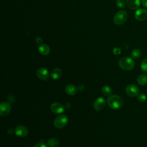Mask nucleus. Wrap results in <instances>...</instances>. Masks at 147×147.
<instances>
[{"label": "nucleus", "instance_id": "nucleus-25", "mask_svg": "<svg viewBox=\"0 0 147 147\" xmlns=\"http://www.w3.org/2000/svg\"><path fill=\"white\" fill-rule=\"evenodd\" d=\"M141 3L145 9H147V0H141Z\"/></svg>", "mask_w": 147, "mask_h": 147}, {"label": "nucleus", "instance_id": "nucleus-2", "mask_svg": "<svg viewBox=\"0 0 147 147\" xmlns=\"http://www.w3.org/2000/svg\"><path fill=\"white\" fill-rule=\"evenodd\" d=\"M107 103L113 109H118L123 105L122 98L117 95H112L107 98Z\"/></svg>", "mask_w": 147, "mask_h": 147}, {"label": "nucleus", "instance_id": "nucleus-14", "mask_svg": "<svg viewBox=\"0 0 147 147\" xmlns=\"http://www.w3.org/2000/svg\"><path fill=\"white\" fill-rule=\"evenodd\" d=\"M38 51L42 55H48L50 53V48L47 44H41L38 47Z\"/></svg>", "mask_w": 147, "mask_h": 147}, {"label": "nucleus", "instance_id": "nucleus-18", "mask_svg": "<svg viewBox=\"0 0 147 147\" xmlns=\"http://www.w3.org/2000/svg\"><path fill=\"white\" fill-rule=\"evenodd\" d=\"M102 92L103 95L106 96H110V95H111V94L112 93V90L109 86H105L102 87Z\"/></svg>", "mask_w": 147, "mask_h": 147}, {"label": "nucleus", "instance_id": "nucleus-6", "mask_svg": "<svg viewBox=\"0 0 147 147\" xmlns=\"http://www.w3.org/2000/svg\"><path fill=\"white\" fill-rule=\"evenodd\" d=\"M134 17L136 20L142 21L147 19V10L144 8H139L134 13Z\"/></svg>", "mask_w": 147, "mask_h": 147}, {"label": "nucleus", "instance_id": "nucleus-5", "mask_svg": "<svg viewBox=\"0 0 147 147\" xmlns=\"http://www.w3.org/2000/svg\"><path fill=\"white\" fill-rule=\"evenodd\" d=\"M125 91L127 95L131 97H134L138 95L139 88L136 85L134 84H130L127 86L125 89Z\"/></svg>", "mask_w": 147, "mask_h": 147}, {"label": "nucleus", "instance_id": "nucleus-20", "mask_svg": "<svg viewBox=\"0 0 147 147\" xmlns=\"http://www.w3.org/2000/svg\"><path fill=\"white\" fill-rule=\"evenodd\" d=\"M140 67L141 71L145 74H147V57L142 60Z\"/></svg>", "mask_w": 147, "mask_h": 147}, {"label": "nucleus", "instance_id": "nucleus-23", "mask_svg": "<svg viewBox=\"0 0 147 147\" xmlns=\"http://www.w3.org/2000/svg\"><path fill=\"white\" fill-rule=\"evenodd\" d=\"M121 52V49L119 48H115L114 49H113V53L114 55H119L120 54Z\"/></svg>", "mask_w": 147, "mask_h": 147}, {"label": "nucleus", "instance_id": "nucleus-12", "mask_svg": "<svg viewBox=\"0 0 147 147\" xmlns=\"http://www.w3.org/2000/svg\"><path fill=\"white\" fill-rule=\"evenodd\" d=\"M126 2L130 9L136 10L139 9L141 1L140 0H126Z\"/></svg>", "mask_w": 147, "mask_h": 147}, {"label": "nucleus", "instance_id": "nucleus-13", "mask_svg": "<svg viewBox=\"0 0 147 147\" xmlns=\"http://www.w3.org/2000/svg\"><path fill=\"white\" fill-rule=\"evenodd\" d=\"M78 88L73 84H68L65 88V92L69 95H74L78 92Z\"/></svg>", "mask_w": 147, "mask_h": 147}, {"label": "nucleus", "instance_id": "nucleus-22", "mask_svg": "<svg viewBox=\"0 0 147 147\" xmlns=\"http://www.w3.org/2000/svg\"><path fill=\"white\" fill-rule=\"evenodd\" d=\"M116 5L117 6L121 9H124L126 6V2L124 0H117L116 1Z\"/></svg>", "mask_w": 147, "mask_h": 147}, {"label": "nucleus", "instance_id": "nucleus-16", "mask_svg": "<svg viewBox=\"0 0 147 147\" xmlns=\"http://www.w3.org/2000/svg\"><path fill=\"white\" fill-rule=\"evenodd\" d=\"M137 82L138 84L140 86H145L147 84V75L146 74L140 75L137 79Z\"/></svg>", "mask_w": 147, "mask_h": 147}, {"label": "nucleus", "instance_id": "nucleus-17", "mask_svg": "<svg viewBox=\"0 0 147 147\" xmlns=\"http://www.w3.org/2000/svg\"><path fill=\"white\" fill-rule=\"evenodd\" d=\"M48 145L50 147H57L59 145V141L56 138H52L48 140Z\"/></svg>", "mask_w": 147, "mask_h": 147}, {"label": "nucleus", "instance_id": "nucleus-28", "mask_svg": "<svg viewBox=\"0 0 147 147\" xmlns=\"http://www.w3.org/2000/svg\"><path fill=\"white\" fill-rule=\"evenodd\" d=\"M65 107H66V108L69 109V108L71 107L70 103H66V105H65Z\"/></svg>", "mask_w": 147, "mask_h": 147}, {"label": "nucleus", "instance_id": "nucleus-26", "mask_svg": "<svg viewBox=\"0 0 147 147\" xmlns=\"http://www.w3.org/2000/svg\"><path fill=\"white\" fill-rule=\"evenodd\" d=\"M36 43H37V44H41V42H42V38H41V37H37V38H36Z\"/></svg>", "mask_w": 147, "mask_h": 147}, {"label": "nucleus", "instance_id": "nucleus-11", "mask_svg": "<svg viewBox=\"0 0 147 147\" xmlns=\"http://www.w3.org/2000/svg\"><path fill=\"white\" fill-rule=\"evenodd\" d=\"M51 109L54 113L61 114L65 110V107L60 103L55 102L51 105Z\"/></svg>", "mask_w": 147, "mask_h": 147}, {"label": "nucleus", "instance_id": "nucleus-3", "mask_svg": "<svg viewBox=\"0 0 147 147\" xmlns=\"http://www.w3.org/2000/svg\"><path fill=\"white\" fill-rule=\"evenodd\" d=\"M128 18L127 13L123 10L118 11L114 16L113 22L115 24L119 25L124 24Z\"/></svg>", "mask_w": 147, "mask_h": 147}, {"label": "nucleus", "instance_id": "nucleus-15", "mask_svg": "<svg viewBox=\"0 0 147 147\" xmlns=\"http://www.w3.org/2000/svg\"><path fill=\"white\" fill-rule=\"evenodd\" d=\"M62 74H63V72L60 68H56L51 71V76L53 79H57L61 76Z\"/></svg>", "mask_w": 147, "mask_h": 147}, {"label": "nucleus", "instance_id": "nucleus-7", "mask_svg": "<svg viewBox=\"0 0 147 147\" xmlns=\"http://www.w3.org/2000/svg\"><path fill=\"white\" fill-rule=\"evenodd\" d=\"M106 100L103 98L99 97L97 98L93 103V107L95 110L100 111L103 110L106 106Z\"/></svg>", "mask_w": 147, "mask_h": 147}, {"label": "nucleus", "instance_id": "nucleus-4", "mask_svg": "<svg viewBox=\"0 0 147 147\" xmlns=\"http://www.w3.org/2000/svg\"><path fill=\"white\" fill-rule=\"evenodd\" d=\"M68 122V118L65 115H60L54 120V126L58 129H61L65 126Z\"/></svg>", "mask_w": 147, "mask_h": 147}, {"label": "nucleus", "instance_id": "nucleus-21", "mask_svg": "<svg viewBox=\"0 0 147 147\" xmlns=\"http://www.w3.org/2000/svg\"><path fill=\"white\" fill-rule=\"evenodd\" d=\"M137 99L140 102L143 103L146 100L147 96L144 93H140V94H138V95H137Z\"/></svg>", "mask_w": 147, "mask_h": 147}, {"label": "nucleus", "instance_id": "nucleus-19", "mask_svg": "<svg viewBox=\"0 0 147 147\" xmlns=\"http://www.w3.org/2000/svg\"><path fill=\"white\" fill-rule=\"evenodd\" d=\"M131 57L133 59H137L138 58H140L141 56V52L139 49L137 48H135L134 49L132 50L131 52Z\"/></svg>", "mask_w": 147, "mask_h": 147}, {"label": "nucleus", "instance_id": "nucleus-1", "mask_svg": "<svg viewBox=\"0 0 147 147\" xmlns=\"http://www.w3.org/2000/svg\"><path fill=\"white\" fill-rule=\"evenodd\" d=\"M118 65L125 71L131 70L135 65L134 60L129 57H122L118 61Z\"/></svg>", "mask_w": 147, "mask_h": 147}, {"label": "nucleus", "instance_id": "nucleus-27", "mask_svg": "<svg viewBox=\"0 0 147 147\" xmlns=\"http://www.w3.org/2000/svg\"><path fill=\"white\" fill-rule=\"evenodd\" d=\"M84 88V86L83 84H80L78 86V89L79 90V91H83Z\"/></svg>", "mask_w": 147, "mask_h": 147}, {"label": "nucleus", "instance_id": "nucleus-24", "mask_svg": "<svg viewBox=\"0 0 147 147\" xmlns=\"http://www.w3.org/2000/svg\"><path fill=\"white\" fill-rule=\"evenodd\" d=\"M33 147H47V146L43 142H40L36 144Z\"/></svg>", "mask_w": 147, "mask_h": 147}, {"label": "nucleus", "instance_id": "nucleus-10", "mask_svg": "<svg viewBox=\"0 0 147 147\" xmlns=\"http://www.w3.org/2000/svg\"><path fill=\"white\" fill-rule=\"evenodd\" d=\"M14 132L17 136L24 137L28 135V130L25 126L23 125H19L15 128Z\"/></svg>", "mask_w": 147, "mask_h": 147}, {"label": "nucleus", "instance_id": "nucleus-9", "mask_svg": "<svg viewBox=\"0 0 147 147\" xmlns=\"http://www.w3.org/2000/svg\"><path fill=\"white\" fill-rule=\"evenodd\" d=\"M36 75L39 79L43 80H47L49 76V73L46 68H40L37 71Z\"/></svg>", "mask_w": 147, "mask_h": 147}, {"label": "nucleus", "instance_id": "nucleus-8", "mask_svg": "<svg viewBox=\"0 0 147 147\" xmlns=\"http://www.w3.org/2000/svg\"><path fill=\"white\" fill-rule=\"evenodd\" d=\"M11 110L10 105L6 102H2L0 105V115L2 117L8 115Z\"/></svg>", "mask_w": 147, "mask_h": 147}]
</instances>
